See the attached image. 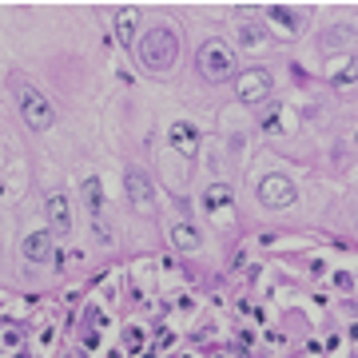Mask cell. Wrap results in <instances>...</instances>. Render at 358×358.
I'll return each instance as SVG.
<instances>
[{
	"label": "cell",
	"mask_w": 358,
	"mask_h": 358,
	"mask_svg": "<svg viewBox=\"0 0 358 358\" xmlns=\"http://www.w3.org/2000/svg\"><path fill=\"white\" fill-rule=\"evenodd\" d=\"M235 96L243 103H263L271 96V72L267 68H247L243 76L235 80Z\"/></svg>",
	"instance_id": "cell-7"
},
{
	"label": "cell",
	"mask_w": 358,
	"mask_h": 358,
	"mask_svg": "<svg viewBox=\"0 0 358 358\" xmlns=\"http://www.w3.org/2000/svg\"><path fill=\"white\" fill-rule=\"evenodd\" d=\"M24 259L28 263H48L52 259V231H32L24 239Z\"/></svg>",
	"instance_id": "cell-11"
},
{
	"label": "cell",
	"mask_w": 358,
	"mask_h": 358,
	"mask_svg": "<svg viewBox=\"0 0 358 358\" xmlns=\"http://www.w3.org/2000/svg\"><path fill=\"white\" fill-rule=\"evenodd\" d=\"M13 96H16V108H20V115H24V124L32 131H48L52 124H56V112H52L48 96H44L36 84H28L24 76L13 80Z\"/></svg>",
	"instance_id": "cell-2"
},
{
	"label": "cell",
	"mask_w": 358,
	"mask_h": 358,
	"mask_svg": "<svg viewBox=\"0 0 358 358\" xmlns=\"http://www.w3.org/2000/svg\"><path fill=\"white\" fill-rule=\"evenodd\" d=\"M195 143H199V131H195L192 120H176L171 124V148L183 155H195Z\"/></svg>",
	"instance_id": "cell-10"
},
{
	"label": "cell",
	"mask_w": 358,
	"mask_h": 358,
	"mask_svg": "<svg viewBox=\"0 0 358 358\" xmlns=\"http://www.w3.org/2000/svg\"><path fill=\"white\" fill-rule=\"evenodd\" d=\"M199 72L207 80H231L235 76V52L223 44V40H207L203 48H199Z\"/></svg>",
	"instance_id": "cell-3"
},
{
	"label": "cell",
	"mask_w": 358,
	"mask_h": 358,
	"mask_svg": "<svg viewBox=\"0 0 358 358\" xmlns=\"http://www.w3.org/2000/svg\"><path fill=\"white\" fill-rule=\"evenodd\" d=\"M271 20L282 24L287 32H299V16H294V8H287V4H275V8H271Z\"/></svg>",
	"instance_id": "cell-16"
},
{
	"label": "cell",
	"mask_w": 358,
	"mask_h": 358,
	"mask_svg": "<svg viewBox=\"0 0 358 358\" xmlns=\"http://www.w3.org/2000/svg\"><path fill=\"white\" fill-rule=\"evenodd\" d=\"M171 243L183 251V255H195L199 247H203V235H199V227L195 223H187V219H179L176 227H171Z\"/></svg>",
	"instance_id": "cell-9"
},
{
	"label": "cell",
	"mask_w": 358,
	"mask_h": 358,
	"mask_svg": "<svg viewBox=\"0 0 358 358\" xmlns=\"http://www.w3.org/2000/svg\"><path fill=\"white\" fill-rule=\"evenodd\" d=\"M263 128H267V131H282V120L271 112V115H263Z\"/></svg>",
	"instance_id": "cell-17"
},
{
	"label": "cell",
	"mask_w": 358,
	"mask_h": 358,
	"mask_svg": "<svg viewBox=\"0 0 358 358\" xmlns=\"http://www.w3.org/2000/svg\"><path fill=\"white\" fill-rule=\"evenodd\" d=\"M115 36H120V44H124V48H131V44H136V8H124V13L115 16Z\"/></svg>",
	"instance_id": "cell-12"
},
{
	"label": "cell",
	"mask_w": 358,
	"mask_h": 358,
	"mask_svg": "<svg viewBox=\"0 0 358 358\" xmlns=\"http://www.w3.org/2000/svg\"><path fill=\"white\" fill-rule=\"evenodd\" d=\"M334 88H338V92H350V88H355V84H358V60H355V56H346V64L343 68H334Z\"/></svg>",
	"instance_id": "cell-13"
},
{
	"label": "cell",
	"mask_w": 358,
	"mask_h": 358,
	"mask_svg": "<svg viewBox=\"0 0 358 358\" xmlns=\"http://www.w3.org/2000/svg\"><path fill=\"white\" fill-rule=\"evenodd\" d=\"M355 219H358V211H355Z\"/></svg>",
	"instance_id": "cell-18"
},
{
	"label": "cell",
	"mask_w": 358,
	"mask_h": 358,
	"mask_svg": "<svg viewBox=\"0 0 358 358\" xmlns=\"http://www.w3.org/2000/svg\"><path fill=\"white\" fill-rule=\"evenodd\" d=\"M124 192H128V203L140 211V215H148L155 207V187H152V176L148 171H140V167H128V176H124Z\"/></svg>",
	"instance_id": "cell-5"
},
{
	"label": "cell",
	"mask_w": 358,
	"mask_h": 358,
	"mask_svg": "<svg viewBox=\"0 0 358 358\" xmlns=\"http://www.w3.org/2000/svg\"><path fill=\"white\" fill-rule=\"evenodd\" d=\"M136 56H140V64L148 68V72H167V68L176 64V56H179L176 32L164 28V24H152L140 40H136Z\"/></svg>",
	"instance_id": "cell-1"
},
{
	"label": "cell",
	"mask_w": 358,
	"mask_h": 358,
	"mask_svg": "<svg viewBox=\"0 0 358 358\" xmlns=\"http://www.w3.org/2000/svg\"><path fill=\"white\" fill-rule=\"evenodd\" d=\"M239 44H243V48H263V44H267L263 24H239Z\"/></svg>",
	"instance_id": "cell-15"
},
{
	"label": "cell",
	"mask_w": 358,
	"mask_h": 358,
	"mask_svg": "<svg viewBox=\"0 0 358 358\" xmlns=\"http://www.w3.org/2000/svg\"><path fill=\"white\" fill-rule=\"evenodd\" d=\"M84 203H88L92 227H96V235H100V243H112V223H108V211H103V187H100L96 176L84 179Z\"/></svg>",
	"instance_id": "cell-4"
},
{
	"label": "cell",
	"mask_w": 358,
	"mask_h": 358,
	"mask_svg": "<svg viewBox=\"0 0 358 358\" xmlns=\"http://www.w3.org/2000/svg\"><path fill=\"white\" fill-rule=\"evenodd\" d=\"M44 215H48L52 239H68V235H72V203H68L64 192H52L48 199H44Z\"/></svg>",
	"instance_id": "cell-8"
},
{
	"label": "cell",
	"mask_w": 358,
	"mask_h": 358,
	"mask_svg": "<svg viewBox=\"0 0 358 358\" xmlns=\"http://www.w3.org/2000/svg\"><path fill=\"white\" fill-rule=\"evenodd\" d=\"M227 203H231V187H227V183H211V187L203 192V207L211 211V215H215V211H223Z\"/></svg>",
	"instance_id": "cell-14"
},
{
	"label": "cell",
	"mask_w": 358,
	"mask_h": 358,
	"mask_svg": "<svg viewBox=\"0 0 358 358\" xmlns=\"http://www.w3.org/2000/svg\"><path fill=\"white\" fill-rule=\"evenodd\" d=\"M259 203L271 207V211L291 207L294 203V183L287 176H263L259 179Z\"/></svg>",
	"instance_id": "cell-6"
}]
</instances>
